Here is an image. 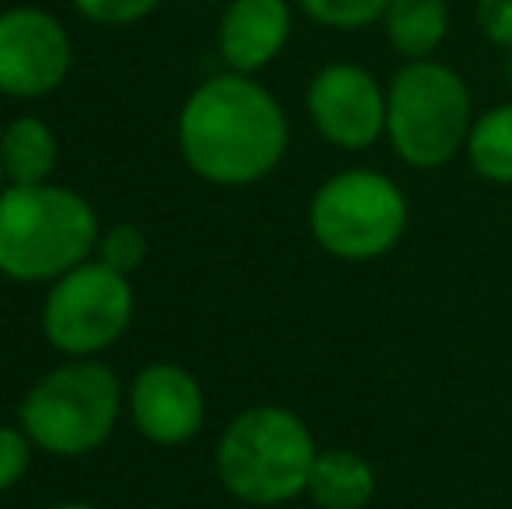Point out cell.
Returning a JSON list of instances; mask_svg holds the SVG:
<instances>
[{
	"instance_id": "obj_1",
	"label": "cell",
	"mask_w": 512,
	"mask_h": 509,
	"mask_svg": "<svg viewBox=\"0 0 512 509\" xmlns=\"http://www.w3.org/2000/svg\"><path fill=\"white\" fill-rule=\"evenodd\" d=\"M290 147V123L251 74H216L178 112V150L203 182L241 189L269 178Z\"/></svg>"
},
{
	"instance_id": "obj_2",
	"label": "cell",
	"mask_w": 512,
	"mask_h": 509,
	"mask_svg": "<svg viewBox=\"0 0 512 509\" xmlns=\"http://www.w3.org/2000/svg\"><path fill=\"white\" fill-rule=\"evenodd\" d=\"M98 217L67 185H7L0 192V272L18 283H53L98 248Z\"/></svg>"
},
{
	"instance_id": "obj_3",
	"label": "cell",
	"mask_w": 512,
	"mask_h": 509,
	"mask_svg": "<svg viewBox=\"0 0 512 509\" xmlns=\"http://www.w3.org/2000/svg\"><path fill=\"white\" fill-rule=\"evenodd\" d=\"M314 457V436L297 412L255 405L223 429L216 443V475L241 503L279 506L307 492Z\"/></svg>"
},
{
	"instance_id": "obj_4",
	"label": "cell",
	"mask_w": 512,
	"mask_h": 509,
	"mask_svg": "<svg viewBox=\"0 0 512 509\" xmlns=\"http://www.w3.org/2000/svg\"><path fill=\"white\" fill-rule=\"evenodd\" d=\"M471 88L439 60H405L387 81V140L411 168H443L467 143Z\"/></svg>"
},
{
	"instance_id": "obj_5",
	"label": "cell",
	"mask_w": 512,
	"mask_h": 509,
	"mask_svg": "<svg viewBox=\"0 0 512 509\" xmlns=\"http://www.w3.org/2000/svg\"><path fill=\"white\" fill-rule=\"evenodd\" d=\"M122 408V387L112 367L70 360L32 384L18 408L21 429L53 457H84L112 436Z\"/></svg>"
},
{
	"instance_id": "obj_6",
	"label": "cell",
	"mask_w": 512,
	"mask_h": 509,
	"mask_svg": "<svg viewBox=\"0 0 512 509\" xmlns=\"http://www.w3.org/2000/svg\"><path fill=\"white\" fill-rule=\"evenodd\" d=\"M408 227V203L398 182L370 168L331 175L310 199V234L342 262L387 255Z\"/></svg>"
},
{
	"instance_id": "obj_7",
	"label": "cell",
	"mask_w": 512,
	"mask_h": 509,
	"mask_svg": "<svg viewBox=\"0 0 512 509\" xmlns=\"http://www.w3.org/2000/svg\"><path fill=\"white\" fill-rule=\"evenodd\" d=\"M133 307L129 276L88 258L67 276L53 279L42 304V332L49 346L70 360H88L126 335Z\"/></svg>"
},
{
	"instance_id": "obj_8",
	"label": "cell",
	"mask_w": 512,
	"mask_h": 509,
	"mask_svg": "<svg viewBox=\"0 0 512 509\" xmlns=\"http://www.w3.org/2000/svg\"><path fill=\"white\" fill-rule=\"evenodd\" d=\"M70 67L74 42L56 14L32 4L0 11V95L46 98L67 81Z\"/></svg>"
},
{
	"instance_id": "obj_9",
	"label": "cell",
	"mask_w": 512,
	"mask_h": 509,
	"mask_svg": "<svg viewBox=\"0 0 512 509\" xmlns=\"http://www.w3.org/2000/svg\"><path fill=\"white\" fill-rule=\"evenodd\" d=\"M307 116L342 150H366L387 136V88L352 60L324 63L307 84Z\"/></svg>"
},
{
	"instance_id": "obj_10",
	"label": "cell",
	"mask_w": 512,
	"mask_h": 509,
	"mask_svg": "<svg viewBox=\"0 0 512 509\" xmlns=\"http://www.w3.org/2000/svg\"><path fill=\"white\" fill-rule=\"evenodd\" d=\"M133 426L157 447L192 440L206 422V398L196 377L178 363H150L129 387Z\"/></svg>"
},
{
	"instance_id": "obj_11",
	"label": "cell",
	"mask_w": 512,
	"mask_h": 509,
	"mask_svg": "<svg viewBox=\"0 0 512 509\" xmlns=\"http://www.w3.org/2000/svg\"><path fill=\"white\" fill-rule=\"evenodd\" d=\"M293 35L290 0H230L216 25V49L227 70L251 74L265 70Z\"/></svg>"
},
{
	"instance_id": "obj_12",
	"label": "cell",
	"mask_w": 512,
	"mask_h": 509,
	"mask_svg": "<svg viewBox=\"0 0 512 509\" xmlns=\"http://www.w3.org/2000/svg\"><path fill=\"white\" fill-rule=\"evenodd\" d=\"M384 39L401 60H429L450 35V4L446 0H387Z\"/></svg>"
},
{
	"instance_id": "obj_13",
	"label": "cell",
	"mask_w": 512,
	"mask_h": 509,
	"mask_svg": "<svg viewBox=\"0 0 512 509\" xmlns=\"http://www.w3.org/2000/svg\"><path fill=\"white\" fill-rule=\"evenodd\" d=\"M377 492L370 461L356 450H317L307 496L321 509H363Z\"/></svg>"
},
{
	"instance_id": "obj_14",
	"label": "cell",
	"mask_w": 512,
	"mask_h": 509,
	"mask_svg": "<svg viewBox=\"0 0 512 509\" xmlns=\"http://www.w3.org/2000/svg\"><path fill=\"white\" fill-rule=\"evenodd\" d=\"M7 185H42L56 171V133L39 116H18L0 133Z\"/></svg>"
},
{
	"instance_id": "obj_15",
	"label": "cell",
	"mask_w": 512,
	"mask_h": 509,
	"mask_svg": "<svg viewBox=\"0 0 512 509\" xmlns=\"http://www.w3.org/2000/svg\"><path fill=\"white\" fill-rule=\"evenodd\" d=\"M467 161L485 182L512 185V105L481 112L467 133Z\"/></svg>"
},
{
	"instance_id": "obj_16",
	"label": "cell",
	"mask_w": 512,
	"mask_h": 509,
	"mask_svg": "<svg viewBox=\"0 0 512 509\" xmlns=\"http://www.w3.org/2000/svg\"><path fill=\"white\" fill-rule=\"evenodd\" d=\"M314 25L331 32H363L380 25L387 0H293Z\"/></svg>"
},
{
	"instance_id": "obj_17",
	"label": "cell",
	"mask_w": 512,
	"mask_h": 509,
	"mask_svg": "<svg viewBox=\"0 0 512 509\" xmlns=\"http://www.w3.org/2000/svg\"><path fill=\"white\" fill-rule=\"evenodd\" d=\"M95 255L108 269L122 272V276H133V272L147 262V234L133 224H115L98 238Z\"/></svg>"
},
{
	"instance_id": "obj_18",
	"label": "cell",
	"mask_w": 512,
	"mask_h": 509,
	"mask_svg": "<svg viewBox=\"0 0 512 509\" xmlns=\"http://www.w3.org/2000/svg\"><path fill=\"white\" fill-rule=\"evenodd\" d=\"M74 7L81 18L95 21V25L122 28L150 18L161 7V0H74Z\"/></svg>"
},
{
	"instance_id": "obj_19",
	"label": "cell",
	"mask_w": 512,
	"mask_h": 509,
	"mask_svg": "<svg viewBox=\"0 0 512 509\" xmlns=\"http://www.w3.org/2000/svg\"><path fill=\"white\" fill-rule=\"evenodd\" d=\"M32 447L25 429L0 426V492H11L14 485L25 478L28 464H32Z\"/></svg>"
},
{
	"instance_id": "obj_20",
	"label": "cell",
	"mask_w": 512,
	"mask_h": 509,
	"mask_svg": "<svg viewBox=\"0 0 512 509\" xmlns=\"http://www.w3.org/2000/svg\"><path fill=\"white\" fill-rule=\"evenodd\" d=\"M474 21H478L481 35L492 46L512 49V0H478L474 4Z\"/></svg>"
},
{
	"instance_id": "obj_21",
	"label": "cell",
	"mask_w": 512,
	"mask_h": 509,
	"mask_svg": "<svg viewBox=\"0 0 512 509\" xmlns=\"http://www.w3.org/2000/svg\"><path fill=\"white\" fill-rule=\"evenodd\" d=\"M49 509H102V506H91V503H56Z\"/></svg>"
},
{
	"instance_id": "obj_22",
	"label": "cell",
	"mask_w": 512,
	"mask_h": 509,
	"mask_svg": "<svg viewBox=\"0 0 512 509\" xmlns=\"http://www.w3.org/2000/svg\"><path fill=\"white\" fill-rule=\"evenodd\" d=\"M7 189V175H4V164H0V192Z\"/></svg>"
}]
</instances>
